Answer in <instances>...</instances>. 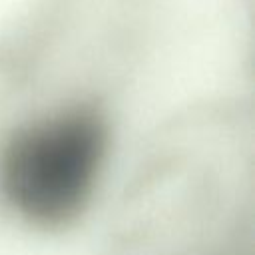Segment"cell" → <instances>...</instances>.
Masks as SVG:
<instances>
[{
    "label": "cell",
    "instance_id": "6da1fadb",
    "mask_svg": "<svg viewBox=\"0 0 255 255\" xmlns=\"http://www.w3.org/2000/svg\"><path fill=\"white\" fill-rule=\"evenodd\" d=\"M110 155L112 122L102 106H50L0 141V199L30 229L64 231L90 211Z\"/></svg>",
    "mask_w": 255,
    "mask_h": 255
}]
</instances>
